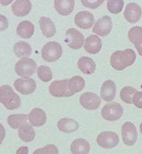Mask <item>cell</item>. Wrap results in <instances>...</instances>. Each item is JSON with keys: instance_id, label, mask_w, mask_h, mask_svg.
I'll use <instances>...</instances> for the list:
<instances>
[{"instance_id": "4dcf8cb0", "label": "cell", "mask_w": 142, "mask_h": 154, "mask_svg": "<svg viewBox=\"0 0 142 154\" xmlns=\"http://www.w3.org/2000/svg\"><path fill=\"white\" fill-rule=\"evenodd\" d=\"M37 75L40 80L43 82H48L51 81L53 78L52 72L49 67L46 65H41L37 70Z\"/></svg>"}, {"instance_id": "f35d334b", "label": "cell", "mask_w": 142, "mask_h": 154, "mask_svg": "<svg viewBox=\"0 0 142 154\" xmlns=\"http://www.w3.org/2000/svg\"><path fill=\"white\" fill-rule=\"evenodd\" d=\"M139 128H140V131H141V134H142V123L140 124V126H139Z\"/></svg>"}, {"instance_id": "44dd1931", "label": "cell", "mask_w": 142, "mask_h": 154, "mask_svg": "<svg viewBox=\"0 0 142 154\" xmlns=\"http://www.w3.org/2000/svg\"><path fill=\"white\" fill-rule=\"evenodd\" d=\"M74 1L73 0H55L54 1V5L56 11L60 15L63 16H69L74 9Z\"/></svg>"}, {"instance_id": "7a4b0ae2", "label": "cell", "mask_w": 142, "mask_h": 154, "mask_svg": "<svg viewBox=\"0 0 142 154\" xmlns=\"http://www.w3.org/2000/svg\"><path fill=\"white\" fill-rule=\"evenodd\" d=\"M0 103L8 110H14L21 106V98L10 85L0 87Z\"/></svg>"}, {"instance_id": "d4e9b609", "label": "cell", "mask_w": 142, "mask_h": 154, "mask_svg": "<svg viewBox=\"0 0 142 154\" xmlns=\"http://www.w3.org/2000/svg\"><path fill=\"white\" fill-rule=\"evenodd\" d=\"M77 66L84 74L91 75L95 72L96 63L91 58L88 57H83L77 61Z\"/></svg>"}, {"instance_id": "9c48e42d", "label": "cell", "mask_w": 142, "mask_h": 154, "mask_svg": "<svg viewBox=\"0 0 142 154\" xmlns=\"http://www.w3.org/2000/svg\"><path fill=\"white\" fill-rule=\"evenodd\" d=\"M80 103L84 109L88 110H96L102 103L101 98L92 92H86L80 97Z\"/></svg>"}, {"instance_id": "7c38bea8", "label": "cell", "mask_w": 142, "mask_h": 154, "mask_svg": "<svg viewBox=\"0 0 142 154\" xmlns=\"http://www.w3.org/2000/svg\"><path fill=\"white\" fill-rule=\"evenodd\" d=\"M113 26V22L110 16H104L99 18L93 25L92 31L98 35L105 37L111 32Z\"/></svg>"}, {"instance_id": "8d00e7d4", "label": "cell", "mask_w": 142, "mask_h": 154, "mask_svg": "<svg viewBox=\"0 0 142 154\" xmlns=\"http://www.w3.org/2000/svg\"><path fill=\"white\" fill-rule=\"evenodd\" d=\"M5 137V129L3 125L0 123V145L2 143Z\"/></svg>"}, {"instance_id": "5b68a950", "label": "cell", "mask_w": 142, "mask_h": 154, "mask_svg": "<svg viewBox=\"0 0 142 154\" xmlns=\"http://www.w3.org/2000/svg\"><path fill=\"white\" fill-rule=\"evenodd\" d=\"M123 107L117 102H110L103 107L101 115L108 121H116L121 118L123 115Z\"/></svg>"}, {"instance_id": "f1b7e54d", "label": "cell", "mask_w": 142, "mask_h": 154, "mask_svg": "<svg viewBox=\"0 0 142 154\" xmlns=\"http://www.w3.org/2000/svg\"><path fill=\"white\" fill-rule=\"evenodd\" d=\"M85 85H86L85 79L80 76H74L71 79H68V88L70 91L72 92L74 94L82 91L84 89Z\"/></svg>"}, {"instance_id": "ffe728a7", "label": "cell", "mask_w": 142, "mask_h": 154, "mask_svg": "<svg viewBox=\"0 0 142 154\" xmlns=\"http://www.w3.org/2000/svg\"><path fill=\"white\" fill-rule=\"evenodd\" d=\"M39 26L42 34L46 38H52L56 34V27L50 18L43 16L39 20Z\"/></svg>"}, {"instance_id": "8992f818", "label": "cell", "mask_w": 142, "mask_h": 154, "mask_svg": "<svg viewBox=\"0 0 142 154\" xmlns=\"http://www.w3.org/2000/svg\"><path fill=\"white\" fill-rule=\"evenodd\" d=\"M68 79L63 80H57L50 84L49 91L50 94L55 98L60 97H70L74 94L70 91L68 86Z\"/></svg>"}, {"instance_id": "3957f363", "label": "cell", "mask_w": 142, "mask_h": 154, "mask_svg": "<svg viewBox=\"0 0 142 154\" xmlns=\"http://www.w3.org/2000/svg\"><path fill=\"white\" fill-rule=\"evenodd\" d=\"M63 54L61 45L55 41L49 42L43 46L41 50V57L44 61L53 63L61 57Z\"/></svg>"}, {"instance_id": "e0dca14e", "label": "cell", "mask_w": 142, "mask_h": 154, "mask_svg": "<svg viewBox=\"0 0 142 154\" xmlns=\"http://www.w3.org/2000/svg\"><path fill=\"white\" fill-rule=\"evenodd\" d=\"M32 9V3L29 0H17L12 5L13 13L19 17L26 16Z\"/></svg>"}, {"instance_id": "30bf717a", "label": "cell", "mask_w": 142, "mask_h": 154, "mask_svg": "<svg viewBox=\"0 0 142 154\" xmlns=\"http://www.w3.org/2000/svg\"><path fill=\"white\" fill-rule=\"evenodd\" d=\"M15 89L24 95H30L36 90V82L31 78H19L13 83Z\"/></svg>"}, {"instance_id": "e575fe53", "label": "cell", "mask_w": 142, "mask_h": 154, "mask_svg": "<svg viewBox=\"0 0 142 154\" xmlns=\"http://www.w3.org/2000/svg\"><path fill=\"white\" fill-rule=\"evenodd\" d=\"M133 103L137 108L142 109V91H137L133 97Z\"/></svg>"}, {"instance_id": "5bb4252c", "label": "cell", "mask_w": 142, "mask_h": 154, "mask_svg": "<svg viewBox=\"0 0 142 154\" xmlns=\"http://www.w3.org/2000/svg\"><path fill=\"white\" fill-rule=\"evenodd\" d=\"M141 15L142 10L138 4L131 2L127 5L124 13V17L127 20V21L131 24H135L139 21Z\"/></svg>"}, {"instance_id": "83f0119b", "label": "cell", "mask_w": 142, "mask_h": 154, "mask_svg": "<svg viewBox=\"0 0 142 154\" xmlns=\"http://www.w3.org/2000/svg\"><path fill=\"white\" fill-rule=\"evenodd\" d=\"M28 115L25 114H13L8 116V123L13 129H19L21 125L27 123Z\"/></svg>"}, {"instance_id": "ba28073f", "label": "cell", "mask_w": 142, "mask_h": 154, "mask_svg": "<svg viewBox=\"0 0 142 154\" xmlns=\"http://www.w3.org/2000/svg\"><path fill=\"white\" fill-rule=\"evenodd\" d=\"M121 137L124 143L128 146L135 145L138 140L136 127L131 122H126L121 126Z\"/></svg>"}, {"instance_id": "d590c367", "label": "cell", "mask_w": 142, "mask_h": 154, "mask_svg": "<svg viewBox=\"0 0 142 154\" xmlns=\"http://www.w3.org/2000/svg\"><path fill=\"white\" fill-rule=\"evenodd\" d=\"M9 22L5 16L0 14V31H5L8 28Z\"/></svg>"}, {"instance_id": "d6a6232c", "label": "cell", "mask_w": 142, "mask_h": 154, "mask_svg": "<svg viewBox=\"0 0 142 154\" xmlns=\"http://www.w3.org/2000/svg\"><path fill=\"white\" fill-rule=\"evenodd\" d=\"M33 154H59V151L56 145L53 144H49L42 148L35 150Z\"/></svg>"}, {"instance_id": "cb8c5ba5", "label": "cell", "mask_w": 142, "mask_h": 154, "mask_svg": "<svg viewBox=\"0 0 142 154\" xmlns=\"http://www.w3.org/2000/svg\"><path fill=\"white\" fill-rule=\"evenodd\" d=\"M34 24L30 21H23L19 23L16 28V33L19 37L25 39H29L34 34Z\"/></svg>"}, {"instance_id": "4fadbf2b", "label": "cell", "mask_w": 142, "mask_h": 154, "mask_svg": "<svg viewBox=\"0 0 142 154\" xmlns=\"http://www.w3.org/2000/svg\"><path fill=\"white\" fill-rule=\"evenodd\" d=\"M94 16L88 11H81L76 14L74 23L80 29H88L94 25Z\"/></svg>"}, {"instance_id": "484cf974", "label": "cell", "mask_w": 142, "mask_h": 154, "mask_svg": "<svg viewBox=\"0 0 142 154\" xmlns=\"http://www.w3.org/2000/svg\"><path fill=\"white\" fill-rule=\"evenodd\" d=\"M18 135L20 140L24 142H30L33 141L36 137V131L31 125L26 123L21 125L18 131Z\"/></svg>"}, {"instance_id": "2e32d148", "label": "cell", "mask_w": 142, "mask_h": 154, "mask_svg": "<svg viewBox=\"0 0 142 154\" xmlns=\"http://www.w3.org/2000/svg\"><path fill=\"white\" fill-rule=\"evenodd\" d=\"M116 93V84L112 80H106L102 85L100 90L101 98L105 101L111 102L115 98Z\"/></svg>"}, {"instance_id": "6da1fadb", "label": "cell", "mask_w": 142, "mask_h": 154, "mask_svg": "<svg viewBox=\"0 0 142 154\" xmlns=\"http://www.w3.org/2000/svg\"><path fill=\"white\" fill-rule=\"evenodd\" d=\"M136 54L131 48H126L123 51H116L112 54L110 59L111 65L116 71H123L135 63Z\"/></svg>"}, {"instance_id": "9a60e30c", "label": "cell", "mask_w": 142, "mask_h": 154, "mask_svg": "<svg viewBox=\"0 0 142 154\" xmlns=\"http://www.w3.org/2000/svg\"><path fill=\"white\" fill-rule=\"evenodd\" d=\"M47 117L42 109L33 108L28 115V120L31 125L35 127H41L46 123Z\"/></svg>"}, {"instance_id": "1f68e13d", "label": "cell", "mask_w": 142, "mask_h": 154, "mask_svg": "<svg viewBox=\"0 0 142 154\" xmlns=\"http://www.w3.org/2000/svg\"><path fill=\"white\" fill-rule=\"evenodd\" d=\"M124 1L122 0H110L107 3V8L109 12L113 14H118L122 11Z\"/></svg>"}, {"instance_id": "7402d4cb", "label": "cell", "mask_w": 142, "mask_h": 154, "mask_svg": "<svg viewBox=\"0 0 142 154\" xmlns=\"http://www.w3.org/2000/svg\"><path fill=\"white\" fill-rule=\"evenodd\" d=\"M70 150L72 154H88L91 145L85 139H77L71 142Z\"/></svg>"}, {"instance_id": "52a82bcc", "label": "cell", "mask_w": 142, "mask_h": 154, "mask_svg": "<svg viewBox=\"0 0 142 154\" xmlns=\"http://www.w3.org/2000/svg\"><path fill=\"white\" fill-rule=\"evenodd\" d=\"M96 143L103 148L112 149L118 145L119 138L115 132L103 131L96 137Z\"/></svg>"}, {"instance_id": "ac0fdd59", "label": "cell", "mask_w": 142, "mask_h": 154, "mask_svg": "<svg viewBox=\"0 0 142 154\" xmlns=\"http://www.w3.org/2000/svg\"><path fill=\"white\" fill-rule=\"evenodd\" d=\"M103 46L101 39L97 35H91L86 38L84 43V48L88 53L96 54L99 53Z\"/></svg>"}, {"instance_id": "74e56055", "label": "cell", "mask_w": 142, "mask_h": 154, "mask_svg": "<svg viewBox=\"0 0 142 154\" xmlns=\"http://www.w3.org/2000/svg\"><path fill=\"white\" fill-rule=\"evenodd\" d=\"M29 153V148L26 146H21L16 150V154H28Z\"/></svg>"}, {"instance_id": "d6986e66", "label": "cell", "mask_w": 142, "mask_h": 154, "mask_svg": "<svg viewBox=\"0 0 142 154\" xmlns=\"http://www.w3.org/2000/svg\"><path fill=\"white\" fill-rule=\"evenodd\" d=\"M128 38L134 44L138 54L142 57V27L134 26L128 32Z\"/></svg>"}, {"instance_id": "4316f807", "label": "cell", "mask_w": 142, "mask_h": 154, "mask_svg": "<svg viewBox=\"0 0 142 154\" xmlns=\"http://www.w3.org/2000/svg\"><path fill=\"white\" fill-rule=\"evenodd\" d=\"M13 51L16 56L19 58H24L30 56L32 48L29 43L26 41H19L13 46Z\"/></svg>"}, {"instance_id": "277c9868", "label": "cell", "mask_w": 142, "mask_h": 154, "mask_svg": "<svg viewBox=\"0 0 142 154\" xmlns=\"http://www.w3.org/2000/svg\"><path fill=\"white\" fill-rule=\"evenodd\" d=\"M36 63L34 60L28 57L21 59L15 65V71L18 76L29 78L33 76L36 70Z\"/></svg>"}, {"instance_id": "603a6c76", "label": "cell", "mask_w": 142, "mask_h": 154, "mask_svg": "<svg viewBox=\"0 0 142 154\" xmlns=\"http://www.w3.org/2000/svg\"><path fill=\"white\" fill-rule=\"evenodd\" d=\"M57 125L59 131L67 134L75 132L78 130L80 126L79 123L76 120L68 118H61V120H58Z\"/></svg>"}, {"instance_id": "8fae6325", "label": "cell", "mask_w": 142, "mask_h": 154, "mask_svg": "<svg viewBox=\"0 0 142 154\" xmlns=\"http://www.w3.org/2000/svg\"><path fill=\"white\" fill-rule=\"evenodd\" d=\"M85 38L80 31L74 28H70L66 32V42L72 49H80L83 47Z\"/></svg>"}, {"instance_id": "836d02e7", "label": "cell", "mask_w": 142, "mask_h": 154, "mask_svg": "<svg viewBox=\"0 0 142 154\" xmlns=\"http://www.w3.org/2000/svg\"><path fill=\"white\" fill-rule=\"evenodd\" d=\"M103 0H98V1H86V0H82L81 3L83 6L86 8H91V9H96L99 8L103 3Z\"/></svg>"}, {"instance_id": "f546056e", "label": "cell", "mask_w": 142, "mask_h": 154, "mask_svg": "<svg viewBox=\"0 0 142 154\" xmlns=\"http://www.w3.org/2000/svg\"><path fill=\"white\" fill-rule=\"evenodd\" d=\"M136 92L137 90L133 87H125L120 92V98L125 103L132 104L133 103V97Z\"/></svg>"}]
</instances>
